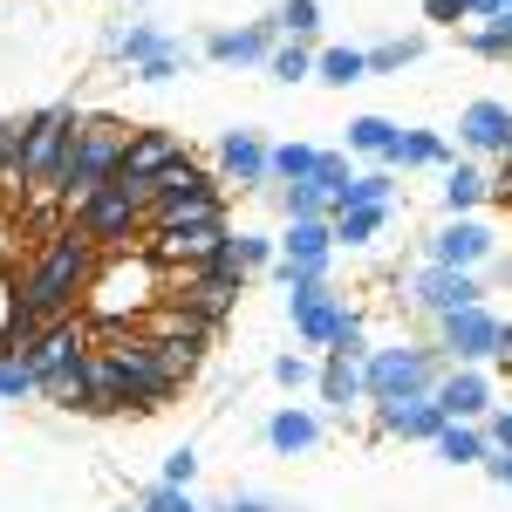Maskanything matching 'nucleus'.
<instances>
[{"instance_id": "1", "label": "nucleus", "mask_w": 512, "mask_h": 512, "mask_svg": "<svg viewBox=\"0 0 512 512\" xmlns=\"http://www.w3.org/2000/svg\"><path fill=\"white\" fill-rule=\"evenodd\" d=\"M89 280H96V239L69 226V233L35 260V274L21 280V294H14V301H21V308H35L41 321H69V308H76V294L89 287Z\"/></svg>"}, {"instance_id": "2", "label": "nucleus", "mask_w": 512, "mask_h": 512, "mask_svg": "<svg viewBox=\"0 0 512 512\" xmlns=\"http://www.w3.org/2000/svg\"><path fill=\"white\" fill-rule=\"evenodd\" d=\"M130 137H137V130H123L117 117H82L76 151H69L62 178H55V192H62V205H69V212H76V205H89V198H96V192H103V185L123 171V158H130Z\"/></svg>"}, {"instance_id": "3", "label": "nucleus", "mask_w": 512, "mask_h": 512, "mask_svg": "<svg viewBox=\"0 0 512 512\" xmlns=\"http://www.w3.org/2000/svg\"><path fill=\"white\" fill-rule=\"evenodd\" d=\"M76 130H82V117L69 110V103L28 117V137H21V192L35 198V205L55 198V178H62V164H69V151H76Z\"/></svg>"}, {"instance_id": "4", "label": "nucleus", "mask_w": 512, "mask_h": 512, "mask_svg": "<svg viewBox=\"0 0 512 512\" xmlns=\"http://www.w3.org/2000/svg\"><path fill=\"white\" fill-rule=\"evenodd\" d=\"M362 390H369V403L431 396L437 390V349H410V342H396V349H369V362H362Z\"/></svg>"}, {"instance_id": "5", "label": "nucleus", "mask_w": 512, "mask_h": 512, "mask_svg": "<svg viewBox=\"0 0 512 512\" xmlns=\"http://www.w3.org/2000/svg\"><path fill=\"white\" fill-rule=\"evenodd\" d=\"M103 355L117 362L123 390H130V410H164V403L178 396V376L158 362V342H144V335H117Z\"/></svg>"}, {"instance_id": "6", "label": "nucleus", "mask_w": 512, "mask_h": 512, "mask_svg": "<svg viewBox=\"0 0 512 512\" xmlns=\"http://www.w3.org/2000/svg\"><path fill=\"white\" fill-rule=\"evenodd\" d=\"M287 315H294V328H301L308 349H335V335L349 328V308L328 301V287H294V294H287Z\"/></svg>"}, {"instance_id": "7", "label": "nucleus", "mask_w": 512, "mask_h": 512, "mask_svg": "<svg viewBox=\"0 0 512 512\" xmlns=\"http://www.w3.org/2000/svg\"><path fill=\"white\" fill-rule=\"evenodd\" d=\"M478 260H492V233L478 219H451L444 233L431 239V267H451V274H472Z\"/></svg>"}, {"instance_id": "8", "label": "nucleus", "mask_w": 512, "mask_h": 512, "mask_svg": "<svg viewBox=\"0 0 512 512\" xmlns=\"http://www.w3.org/2000/svg\"><path fill=\"white\" fill-rule=\"evenodd\" d=\"M376 424H383L390 437H424V444H437L451 417H444L437 396H403V403H376Z\"/></svg>"}, {"instance_id": "9", "label": "nucleus", "mask_w": 512, "mask_h": 512, "mask_svg": "<svg viewBox=\"0 0 512 512\" xmlns=\"http://www.w3.org/2000/svg\"><path fill=\"white\" fill-rule=\"evenodd\" d=\"M499 328H506V321L485 315V308H458V315H444V349L458 355V362L499 355Z\"/></svg>"}, {"instance_id": "10", "label": "nucleus", "mask_w": 512, "mask_h": 512, "mask_svg": "<svg viewBox=\"0 0 512 512\" xmlns=\"http://www.w3.org/2000/svg\"><path fill=\"white\" fill-rule=\"evenodd\" d=\"M82 355H89V335H82L76 321H48V335H41L21 362L35 369V383H48V376H62V369H69V362H82Z\"/></svg>"}, {"instance_id": "11", "label": "nucleus", "mask_w": 512, "mask_h": 512, "mask_svg": "<svg viewBox=\"0 0 512 512\" xmlns=\"http://www.w3.org/2000/svg\"><path fill=\"white\" fill-rule=\"evenodd\" d=\"M478 294H485V287H478L472 274H451V267H431V274H417V308H424V315H458V308H478Z\"/></svg>"}, {"instance_id": "12", "label": "nucleus", "mask_w": 512, "mask_h": 512, "mask_svg": "<svg viewBox=\"0 0 512 512\" xmlns=\"http://www.w3.org/2000/svg\"><path fill=\"white\" fill-rule=\"evenodd\" d=\"M158 253H171V260H192V267H212L226 246H233V233H226V219H205V226H178V233H158L151 239Z\"/></svg>"}, {"instance_id": "13", "label": "nucleus", "mask_w": 512, "mask_h": 512, "mask_svg": "<svg viewBox=\"0 0 512 512\" xmlns=\"http://www.w3.org/2000/svg\"><path fill=\"white\" fill-rule=\"evenodd\" d=\"M431 396L444 403V417H451V424H472V417L492 410V383H485L478 369H451V376H437Z\"/></svg>"}, {"instance_id": "14", "label": "nucleus", "mask_w": 512, "mask_h": 512, "mask_svg": "<svg viewBox=\"0 0 512 512\" xmlns=\"http://www.w3.org/2000/svg\"><path fill=\"white\" fill-rule=\"evenodd\" d=\"M458 137H465L472 151H485V158H506L512 151V110L506 103H472V110L458 117Z\"/></svg>"}, {"instance_id": "15", "label": "nucleus", "mask_w": 512, "mask_h": 512, "mask_svg": "<svg viewBox=\"0 0 512 512\" xmlns=\"http://www.w3.org/2000/svg\"><path fill=\"white\" fill-rule=\"evenodd\" d=\"M219 164H226V178H239V185L274 178V151H267L253 130H226V137H219Z\"/></svg>"}, {"instance_id": "16", "label": "nucleus", "mask_w": 512, "mask_h": 512, "mask_svg": "<svg viewBox=\"0 0 512 512\" xmlns=\"http://www.w3.org/2000/svg\"><path fill=\"white\" fill-rule=\"evenodd\" d=\"M171 164H185V137H178V130H137V137H130L123 171H137V178H164Z\"/></svg>"}, {"instance_id": "17", "label": "nucleus", "mask_w": 512, "mask_h": 512, "mask_svg": "<svg viewBox=\"0 0 512 512\" xmlns=\"http://www.w3.org/2000/svg\"><path fill=\"white\" fill-rule=\"evenodd\" d=\"M205 55H212V62H274V21H260V28H226V35L205 41Z\"/></svg>"}, {"instance_id": "18", "label": "nucleus", "mask_w": 512, "mask_h": 512, "mask_svg": "<svg viewBox=\"0 0 512 512\" xmlns=\"http://www.w3.org/2000/svg\"><path fill=\"white\" fill-rule=\"evenodd\" d=\"M82 410H89V417H117V410H130V390H123V376H117L110 355H89V396H82Z\"/></svg>"}, {"instance_id": "19", "label": "nucleus", "mask_w": 512, "mask_h": 512, "mask_svg": "<svg viewBox=\"0 0 512 512\" xmlns=\"http://www.w3.org/2000/svg\"><path fill=\"white\" fill-rule=\"evenodd\" d=\"M280 253H287V260H308V267H328V253H335V226H328V219H287Z\"/></svg>"}, {"instance_id": "20", "label": "nucleus", "mask_w": 512, "mask_h": 512, "mask_svg": "<svg viewBox=\"0 0 512 512\" xmlns=\"http://www.w3.org/2000/svg\"><path fill=\"white\" fill-rule=\"evenodd\" d=\"M362 396H369V390H362V362H342V355H328V369H321V403L349 417Z\"/></svg>"}, {"instance_id": "21", "label": "nucleus", "mask_w": 512, "mask_h": 512, "mask_svg": "<svg viewBox=\"0 0 512 512\" xmlns=\"http://www.w3.org/2000/svg\"><path fill=\"white\" fill-rule=\"evenodd\" d=\"M383 164H390V171H431V164H444V137H431V130H403Z\"/></svg>"}, {"instance_id": "22", "label": "nucleus", "mask_w": 512, "mask_h": 512, "mask_svg": "<svg viewBox=\"0 0 512 512\" xmlns=\"http://www.w3.org/2000/svg\"><path fill=\"white\" fill-rule=\"evenodd\" d=\"M315 437H321V424L308 417V410H280L274 424H267V444L287 451V458H294V451H315Z\"/></svg>"}, {"instance_id": "23", "label": "nucleus", "mask_w": 512, "mask_h": 512, "mask_svg": "<svg viewBox=\"0 0 512 512\" xmlns=\"http://www.w3.org/2000/svg\"><path fill=\"white\" fill-rule=\"evenodd\" d=\"M198 192H219V185H212V178L185 158V164H171V171L158 178V198H151V205H178V198H198Z\"/></svg>"}, {"instance_id": "24", "label": "nucleus", "mask_w": 512, "mask_h": 512, "mask_svg": "<svg viewBox=\"0 0 512 512\" xmlns=\"http://www.w3.org/2000/svg\"><path fill=\"white\" fill-rule=\"evenodd\" d=\"M485 431H472V424H444V437H437V458H451V465H485Z\"/></svg>"}, {"instance_id": "25", "label": "nucleus", "mask_w": 512, "mask_h": 512, "mask_svg": "<svg viewBox=\"0 0 512 512\" xmlns=\"http://www.w3.org/2000/svg\"><path fill=\"white\" fill-rule=\"evenodd\" d=\"M383 212L390 205H349V212H335V239L342 246H369V239L383 233Z\"/></svg>"}, {"instance_id": "26", "label": "nucleus", "mask_w": 512, "mask_h": 512, "mask_svg": "<svg viewBox=\"0 0 512 512\" xmlns=\"http://www.w3.org/2000/svg\"><path fill=\"white\" fill-rule=\"evenodd\" d=\"M315 76L335 82V89H349V82L369 76V55H362V48H328V55H315Z\"/></svg>"}, {"instance_id": "27", "label": "nucleus", "mask_w": 512, "mask_h": 512, "mask_svg": "<svg viewBox=\"0 0 512 512\" xmlns=\"http://www.w3.org/2000/svg\"><path fill=\"white\" fill-rule=\"evenodd\" d=\"M485 192H492V185L478 178L472 164H451V171H444V205H451V219H458V212H472Z\"/></svg>"}, {"instance_id": "28", "label": "nucleus", "mask_w": 512, "mask_h": 512, "mask_svg": "<svg viewBox=\"0 0 512 512\" xmlns=\"http://www.w3.org/2000/svg\"><path fill=\"white\" fill-rule=\"evenodd\" d=\"M315 28H321V0H280V7H274V35L308 41Z\"/></svg>"}, {"instance_id": "29", "label": "nucleus", "mask_w": 512, "mask_h": 512, "mask_svg": "<svg viewBox=\"0 0 512 512\" xmlns=\"http://www.w3.org/2000/svg\"><path fill=\"white\" fill-rule=\"evenodd\" d=\"M396 137H403V130H396L390 117H355L349 123V144H355V151H369V158H390Z\"/></svg>"}, {"instance_id": "30", "label": "nucleus", "mask_w": 512, "mask_h": 512, "mask_svg": "<svg viewBox=\"0 0 512 512\" xmlns=\"http://www.w3.org/2000/svg\"><path fill=\"white\" fill-rule=\"evenodd\" d=\"M424 55V41L403 35V41H383V48H369V76H396V69H410Z\"/></svg>"}, {"instance_id": "31", "label": "nucleus", "mask_w": 512, "mask_h": 512, "mask_svg": "<svg viewBox=\"0 0 512 512\" xmlns=\"http://www.w3.org/2000/svg\"><path fill=\"white\" fill-rule=\"evenodd\" d=\"M21 137L28 117H0V185H21Z\"/></svg>"}, {"instance_id": "32", "label": "nucleus", "mask_w": 512, "mask_h": 512, "mask_svg": "<svg viewBox=\"0 0 512 512\" xmlns=\"http://www.w3.org/2000/svg\"><path fill=\"white\" fill-rule=\"evenodd\" d=\"M171 41L158 35V28H130V35H110V55H123V62H151V55H164Z\"/></svg>"}, {"instance_id": "33", "label": "nucleus", "mask_w": 512, "mask_h": 512, "mask_svg": "<svg viewBox=\"0 0 512 512\" xmlns=\"http://www.w3.org/2000/svg\"><path fill=\"white\" fill-rule=\"evenodd\" d=\"M390 164H383V171H355V185H349V198H342V212H349V205H390Z\"/></svg>"}, {"instance_id": "34", "label": "nucleus", "mask_w": 512, "mask_h": 512, "mask_svg": "<svg viewBox=\"0 0 512 512\" xmlns=\"http://www.w3.org/2000/svg\"><path fill=\"white\" fill-rule=\"evenodd\" d=\"M335 205H328V192H321L315 178H301V185H287V219H328Z\"/></svg>"}, {"instance_id": "35", "label": "nucleus", "mask_w": 512, "mask_h": 512, "mask_svg": "<svg viewBox=\"0 0 512 512\" xmlns=\"http://www.w3.org/2000/svg\"><path fill=\"white\" fill-rule=\"evenodd\" d=\"M315 164H321L315 144H280L274 151V178H294V185H301V178H315Z\"/></svg>"}, {"instance_id": "36", "label": "nucleus", "mask_w": 512, "mask_h": 512, "mask_svg": "<svg viewBox=\"0 0 512 512\" xmlns=\"http://www.w3.org/2000/svg\"><path fill=\"white\" fill-rule=\"evenodd\" d=\"M35 369L21 362V355H0V403H21V396H35Z\"/></svg>"}, {"instance_id": "37", "label": "nucleus", "mask_w": 512, "mask_h": 512, "mask_svg": "<svg viewBox=\"0 0 512 512\" xmlns=\"http://www.w3.org/2000/svg\"><path fill=\"white\" fill-rule=\"evenodd\" d=\"M151 342H158V362L171 369V376H178V383H185V376L198 369V342H178V335H151Z\"/></svg>"}, {"instance_id": "38", "label": "nucleus", "mask_w": 512, "mask_h": 512, "mask_svg": "<svg viewBox=\"0 0 512 512\" xmlns=\"http://www.w3.org/2000/svg\"><path fill=\"white\" fill-rule=\"evenodd\" d=\"M280 82H301V76H315V55L301 48V41H287V48H274V62H267Z\"/></svg>"}, {"instance_id": "39", "label": "nucleus", "mask_w": 512, "mask_h": 512, "mask_svg": "<svg viewBox=\"0 0 512 512\" xmlns=\"http://www.w3.org/2000/svg\"><path fill=\"white\" fill-rule=\"evenodd\" d=\"M465 48H472V55H512V28H506V21L472 28V35H465Z\"/></svg>"}, {"instance_id": "40", "label": "nucleus", "mask_w": 512, "mask_h": 512, "mask_svg": "<svg viewBox=\"0 0 512 512\" xmlns=\"http://www.w3.org/2000/svg\"><path fill=\"white\" fill-rule=\"evenodd\" d=\"M233 253H239V267L253 274V267H267V260H274V239H267V233H233Z\"/></svg>"}, {"instance_id": "41", "label": "nucleus", "mask_w": 512, "mask_h": 512, "mask_svg": "<svg viewBox=\"0 0 512 512\" xmlns=\"http://www.w3.org/2000/svg\"><path fill=\"white\" fill-rule=\"evenodd\" d=\"M144 512H198V499L185 485H158V492H144Z\"/></svg>"}, {"instance_id": "42", "label": "nucleus", "mask_w": 512, "mask_h": 512, "mask_svg": "<svg viewBox=\"0 0 512 512\" xmlns=\"http://www.w3.org/2000/svg\"><path fill=\"white\" fill-rule=\"evenodd\" d=\"M274 383H287V390L315 383V362H308V355H280V362H274Z\"/></svg>"}, {"instance_id": "43", "label": "nucleus", "mask_w": 512, "mask_h": 512, "mask_svg": "<svg viewBox=\"0 0 512 512\" xmlns=\"http://www.w3.org/2000/svg\"><path fill=\"white\" fill-rule=\"evenodd\" d=\"M192 472H198V451H192V444H178V451L164 458V485H192Z\"/></svg>"}, {"instance_id": "44", "label": "nucleus", "mask_w": 512, "mask_h": 512, "mask_svg": "<svg viewBox=\"0 0 512 512\" xmlns=\"http://www.w3.org/2000/svg\"><path fill=\"white\" fill-rule=\"evenodd\" d=\"M178 62H185V55L164 48V55H151V62H137V82H171V76H178Z\"/></svg>"}, {"instance_id": "45", "label": "nucleus", "mask_w": 512, "mask_h": 512, "mask_svg": "<svg viewBox=\"0 0 512 512\" xmlns=\"http://www.w3.org/2000/svg\"><path fill=\"white\" fill-rule=\"evenodd\" d=\"M485 444H492V451H512V410H499V417L485 424Z\"/></svg>"}, {"instance_id": "46", "label": "nucleus", "mask_w": 512, "mask_h": 512, "mask_svg": "<svg viewBox=\"0 0 512 512\" xmlns=\"http://www.w3.org/2000/svg\"><path fill=\"white\" fill-rule=\"evenodd\" d=\"M431 21H465V0H424Z\"/></svg>"}, {"instance_id": "47", "label": "nucleus", "mask_w": 512, "mask_h": 512, "mask_svg": "<svg viewBox=\"0 0 512 512\" xmlns=\"http://www.w3.org/2000/svg\"><path fill=\"white\" fill-rule=\"evenodd\" d=\"M485 472L499 478V485H512V451H485Z\"/></svg>"}, {"instance_id": "48", "label": "nucleus", "mask_w": 512, "mask_h": 512, "mask_svg": "<svg viewBox=\"0 0 512 512\" xmlns=\"http://www.w3.org/2000/svg\"><path fill=\"white\" fill-rule=\"evenodd\" d=\"M219 512H280V506H267V499H233V506H219Z\"/></svg>"}, {"instance_id": "49", "label": "nucleus", "mask_w": 512, "mask_h": 512, "mask_svg": "<svg viewBox=\"0 0 512 512\" xmlns=\"http://www.w3.org/2000/svg\"><path fill=\"white\" fill-rule=\"evenodd\" d=\"M499 362H506V369H512V321H506V328H499Z\"/></svg>"}, {"instance_id": "50", "label": "nucleus", "mask_w": 512, "mask_h": 512, "mask_svg": "<svg viewBox=\"0 0 512 512\" xmlns=\"http://www.w3.org/2000/svg\"><path fill=\"white\" fill-rule=\"evenodd\" d=\"M499 274H506V287H512V260H506V267H499Z\"/></svg>"}, {"instance_id": "51", "label": "nucleus", "mask_w": 512, "mask_h": 512, "mask_svg": "<svg viewBox=\"0 0 512 512\" xmlns=\"http://www.w3.org/2000/svg\"><path fill=\"white\" fill-rule=\"evenodd\" d=\"M506 158H512V151H506Z\"/></svg>"}]
</instances>
